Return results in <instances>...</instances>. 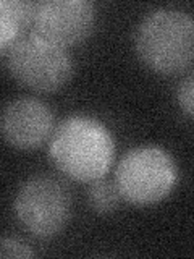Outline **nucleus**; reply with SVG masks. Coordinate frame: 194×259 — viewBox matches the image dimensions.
<instances>
[{"instance_id": "nucleus-1", "label": "nucleus", "mask_w": 194, "mask_h": 259, "mask_svg": "<svg viewBox=\"0 0 194 259\" xmlns=\"http://www.w3.org/2000/svg\"><path fill=\"white\" fill-rule=\"evenodd\" d=\"M52 164L71 180L91 183L109 174L115 159V140L107 125L91 115H70L48 140Z\"/></svg>"}, {"instance_id": "nucleus-2", "label": "nucleus", "mask_w": 194, "mask_h": 259, "mask_svg": "<svg viewBox=\"0 0 194 259\" xmlns=\"http://www.w3.org/2000/svg\"><path fill=\"white\" fill-rule=\"evenodd\" d=\"M134 49L152 71L172 75L186 70L194 57V21L180 8H156L134 31Z\"/></svg>"}, {"instance_id": "nucleus-3", "label": "nucleus", "mask_w": 194, "mask_h": 259, "mask_svg": "<svg viewBox=\"0 0 194 259\" xmlns=\"http://www.w3.org/2000/svg\"><path fill=\"white\" fill-rule=\"evenodd\" d=\"M178 183L172 154L159 146H137L120 159L115 186L121 199L133 206H152L168 198Z\"/></svg>"}, {"instance_id": "nucleus-4", "label": "nucleus", "mask_w": 194, "mask_h": 259, "mask_svg": "<svg viewBox=\"0 0 194 259\" xmlns=\"http://www.w3.org/2000/svg\"><path fill=\"white\" fill-rule=\"evenodd\" d=\"M13 212L21 229L32 237L54 238L63 232L71 217L68 186L54 175H32L16 191Z\"/></svg>"}, {"instance_id": "nucleus-5", "label": "nucleus", "mask_w": 194, "mask_h": 259, "mask_svg": "<svg viewBox=\"0 0 194 259\" xmlns=\"http://www.w3.org/2000/svg\"><path fill=\"white\" fill-rule=\"evenodd\" d=\"M12 76L32 91L55 93L71 79L73 60L67 49L24 34L7 54Z\"/></svg>"}, {"instance_id": "nucleus-6", "label": "nucleus", "mask_w": 194, "mask_h": 259, "mask_svg": "<svg viewBox=\"0 0 194 259\" xmlns=\"http://www.w3.org/2000/svg\"><path fill=\"white\" fill-rule=\"evenodd\" d=\"M97 10L91 0L32 2L29 32L59 47L81 44L95 26Z\"/></svg>"}, {"instance_id": "nucleus-7", "label": "nucleus", "mask_w": 194, "mask_h": 259, "mask_svg": "<svg viewBox=\"0 0 194 259\" xmlns=\"http://www.w3.org/2000/svg\"><path fill=\"white\" fill-rule=\"evenodd\" d=\"M0 133L16 149H37L54 133V112L36 97H18L0 115Z\"/></svg>"}, {"instance_id": "nucleus-8", "label": "nucleus", "mask_w": 194, "mask_h": 259, "mask_svg": "<svg viewBox=\"0 0 194 259\" xmlns=\"http://www.w3.org/2000/svg\"><path fill=\"white\" fill-rule=\"evenodd\" d=\"M32 2L28 0H0V55L26 34L31 23Z\"/></svg>"}, {"instance_id": "nucleus-9", "label": "nucleus", "mask_w": 194, "mask_h": 259, "mask_svg": "<svg viewBox=\"0 0 194 259\" xmlns=\"http://www.w3.org/2000/svg\"><path fill=\"white\" fill-rule=\"evenodd\" d=\"M86 199H87L89 207H91L94 212L110 214L113 210H117L121 196L115 183L99 178V180H94L89 183Z\"/></svg>"}, {"instance_id": "nucleus-10", "label": "nucleus", "mask_w": 194, "mask_h": 259, "mask_svg": "<svg viewBox=\"0 0 194 259\" xmlns=\"http://www.w3.org/2000/svg\"><path fill=\"white\" fill-rule=\"evenodd\" d=\"M34 251L29 246L28 241L20 237H2L0 238V257H32Z\"/></svg>"}, {"instance_id": "nucleus-11", "label": "nucleus", "mask_w": 194, "mask_h": 259, "mask_svg": "<svg viewBox=\"0 0 194 259\" xmlns=\"http://www.w3.org/2000/svg\"><path fill=\"white\" fill-rule=\"evenodd\" d=\"M176 101L186 117L192 118L194 113V78L192 75L186 76L176 89Z\"/></svg>"}]
</instances>
